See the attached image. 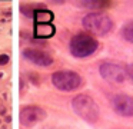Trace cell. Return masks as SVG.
Here are the masks:
<instances>
[{"label":"cell","instance_id":"4fadbf2b","mask_svg":"<svg viewBox=\"0 0 133 129\" xmlns=\"http://www.w3.org/2000/svg\"><path fill=\"white\" fill-rule=\"evenodd\" d=\"M124 70H126V76L130 77V80H133V63L124 66Z\"/></svg>","mask_w":133,"mask_h":129},{"label":"cell","instance_id":"7c38bea8","mask_svg":"<svg viewBox=\"0 0 133 129\" xmlns=\"http://www.w3.org/2000/svg\"><path fill=\"white\" fill-rule=\"evenodd\" d=\"M122 34H123L124 40H127L129 43H133V20L129 23H126L123 27V32H122Z\"/></svg>","mask_w":133,"mask_h":129},{"label":"cell","instance_id":"7a4b0ae2","mask_svg":"<svg viewBox=\"0 0 133 129\" xmlns=\"http://www.w3.org/2000/svg\"><path fill=\"white\" fill-rule=\"evenodd\" d=\"M72 106L75 112L80 118H83L87 122H96L99 118V106L90 96L86 95H79V96L73 97Z\"/></svg>","mask_w":133,"mask_h":129},{"label":"cell","instance_id":"ba28073f","mask_svg":"<svg viewBox=\"0 0 133 129\" xmlns=\"http://www.w3.org/2000/svg\"><path fill=\"white\" fill-rule=\"evenodd\" d=\"M23 56L26 60L35 63L37 66H50L53 63V57L49 53L43 50H39V49H24L23 50Z\"/></svg>","mask_w":133,"mask_h":129},{"label":"cell","instance_id":"6da1fadb","mask_svg":"<svg viewBox=\"0 0 133 129\" xmlns=\"http://www.w3.org/2000/svg\"><path fill=\"white\" fill-rule=\"evenodd\" d=\"M97 46H99L97 40L86 33H77L70 40V52L76 57L90 56L96 52Z\"/></svg>","mask_w":133,"mask_h":129},{"label":"cell","instance_id":"3957f363","mask_svg":"<svg viewBox=\"0 0 133 129\" xmlns=\"http://www.w3.org/2000/svg\"><path fill=\"white\" fill-rule=\"evenodd\" d=\"M83 26L95 34H106L112 30L113 23L107 14L103 13H89L83 17Z\"/></svg>","mask_w":133,"mask_h":129},{"label":"cell","instance_id":"5bb4252c","mask_svg":"<svg viewBox=\"0 0 133 129\" xmlns=\"http://www.w3.org/2000/svg\"><path fill=\"white\" fill-rule=\"evenodd\" d=\"M9 60H10V57L7 56L6 53L0 54V66H4V65H7V63H9Z\"/></svg>","mask_w":133,"mask_h":129},{"label":"cell","instance_id":"8fae6325","mask_svg":"<svg viewBox=\"0 0 133 129\" xmlns=\"http://www.w3.org/2000/svg\"><path fill=\"white\" fill-rule=\"evenodd\" d=\"M80 7H89V9H103L112 6V2L107 0H83V2H77Z\"/></svg>","mask_w":133,"mask_h":129},{"label":"cell","instance_id":"5b68a950","mask_svg":"<svg viewBox=\"0 0 133 129\" xmlns=\"http://www.w3.org/2000/svg\"><path fill=\"white\" fill-rule=\"evenodd\" d=\"M100 75L104 80L112 83H122L126 79V70L117 63H103L99 67Z\"/></svg>","mask_w":133,"mask_h":129},{"label":"cell","instance_id":"52a82bcc","mask_svg":"<svg viewBox=\"0 0 133 129\" xmlns=\"http://www.w3.org/2000/svg\"><path fill=\"white\" fill-rule=\"evenodd\" d=\"M46 118V112L39 106H26L20 110V122L24 126H32Z\"/></svg>","mask_w":133,"mask_h":129},{"label":"cell","instance_id":"30bf717a","mask_svg":"<svg viewBox=\"0 0 133 129\" xmlns=\"http://www.w3.org/2000/svg\"><path fill=\"white\" fill-rule=\"evenodd\" d=\"M33 19H35L36 24H43V23H50L53 19H55V14L52 13L47 9H39V10L35 11L33 14Z\"/></svg>","mask_w":133,"mask_h":129},{"label":"cell","instance_id":"277c9868","mask_svg":"<svg viewBox=\"0 0 133 129\" xmlns=\"http://www.w3.org/2000/svg\"><path fill=\"white\" fill-rule=\"evenodd\" d=\"M52 83L59 90L70 92V90H75V89H77L80 86L82 79L76 72L59 70V72H55L52 75Z\"/></svg>","mask_w":133,"mask_h":129},{"label":"cell","instance_id":"9c48e42d","mask_svg":"<svg viewBox=\"0 0 133 129\" xmlns=\"http://www.w3.org/2000/svg\"><path fill=\"white\" fill-rule=\"evenodd\" d=\"M56 27L50 23H43V24H35V36L37 39H49L55 36Z\"/></svg>","mask_w":133,"mask_h":129},{"label":"cell","instance_id":"8992f818","mask_svg":"<svg viewBox=\"0 0 133 129\" xmlns=\"http://www.w3.org/2000/svg\"><path fill=\"white\" fill-rule=\"evenodd\" d=\"M112 108L120 116H133V97L126 93H119L112 97Z\"/></svg>","mask_w":133,"mask_h":129}]
</instances>
